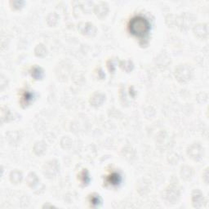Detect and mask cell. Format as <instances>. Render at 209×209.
<instances>
[{"instance_id": "6da1fadb", "label": "cell", "mask_w": 209, "mask_h": 209, "mask_svg": "<svg viewBox=\"0 0 209 209\" xmlns=\"http://www.w3.org/2000/svg\"><path fill=\"white\" fill-rule=\"evenodd\" d=\"M128 29L131 34L137 37H143L146 35L150 30V24L146 17L137 16L131 18L129 22Z\"/></svg>"}, {"instance_id": "7a4b0ae2", "label": "cell", "mask_w": 209, "mask_h": 209, "mask_svg": "<svg viewBox=\"0 0 209 209\" xmlns=\"http://www.w3.org/2000/svg\"><path fill=\"white\" fill-rule=\"evenodd\" d=\"M121 180L122 179H121V176H120L119 174L113 172V173L108 176L107 181L108 183H110L112 185H118L121 182Z\"/></svg>"}, {"instance_id": "3957f363", "label": "cell", "mask_w": 209, "mask_h": 209, "mask_svg": "<svg viewBox=\"0 0 209 209\" xmlns=\"http://www.w3.org/2000/svg\"><path fill=\"white\" fill-rule=\"evenodd\" d=\"M104 96H102L101 94H96L93 96L92 100H91V103H93V105H99L100 104H102L103 101H104Z\"/></svg>"}, {"instance_id": "277c9868", "label": "cell", "mask_w": 209, "mask_h": 209, "mask_svg": "<svg viewBox=\"0 0 209 209\" xmlns=\"http://www.w3.org/2000/svg\"><path fill=\"white\" fill-rule=\"evenodd\" d=\"M31 75H32V76H33L34 78H36V79H39V78H41L43 77V72L41 68H39V67H34V68L32 69Z\"/></svg>"}, {"instance_id": "5b68a950", "label": "cell", "mask_w": 209, "mask_h": 209, "mask_svg": "<svg viewBox=\"0 0 209 209\" xmlns=\"http://www.w3.org/2000/svg\"><path fill=\"white\" fill-rule=\"evenodd\" d=\"M33 94L29 92H26L22 96V101L24 102L25 104H29L32 100H33Z\"/></svg>"}, {"instance_id": "8992f818", "label": "cell", "mask_w": 209, "mask_h": 209, "mask_svg": "<svg viewBox=\"0 0 209 209\" xmlns=\"http://www.w3.org/2000/svg\"><path fill=\"white\" fill-rule=\"evenodd\" d=\"M80 179L81 181H83L84 184H87V183L90 181V177L88 176V173H87V171L84 170L82 173L80 174Z\"/></svg>"}, {"instance_id": "52a82bcc", "label": "cell", "mask_w": 209, "mask_h": 209, "mask_svg": "<svg viewBox=\"0 0 209 209\" xmlns=\"http://www.w3.org/2000/svg\"><path fill=\"white\" fill-rule=\"evenodd\" d=\"M100 203H101V200H100V198H99L98 195L92 196V198H91V203L93 204V206H98V204Z\"/></svg>"}]
</instances>
